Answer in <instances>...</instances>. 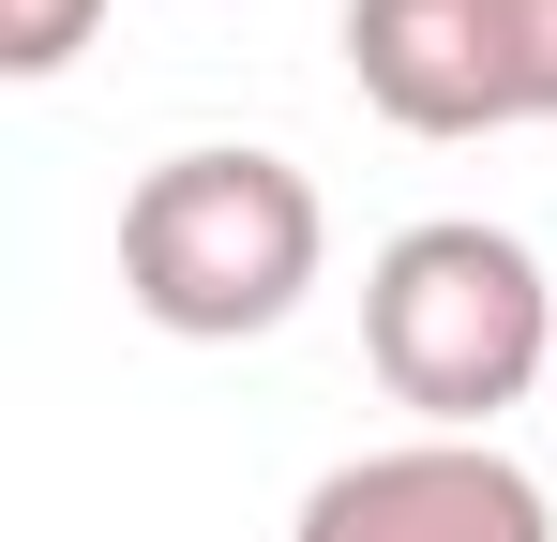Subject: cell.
I'll list each match as a JSON object with an SVG mask.
<instances>
[{
	"label": "cell",
	"instance_id": "cell-3",
	"mask_svg": "<svg viewBox=\"0 0 557 542\" xmlns=\"http://www.w3.org/2000/svg\"><path fill=\"white\" fill-rule=\"evenodd\" d=\"M347 76L407 136L557 121V0H347Z\"/></svg>",
	"mask_w": 557,
	"mask_h": 542
},
{
	"label": "cell",
	"instance_id": "cell-4",
	"mask_svg": "<svg viewBox=\"0 0 557 542\" xmlns=\"http://www.w3.org/2000/svg\"><path fill=\"white\" fill-rule=\"evenodd\" d=\"M286 542H557V513L497 438H392L317 467Z\"/></svg>",
	"mask_w": 557,
	"mask_h": 542
},
{
	"label": "cell",
	"instance_id": "cell-5",
	"mask_svg": "<svg viewBox=\"0 0 557 542\" xmlns=\"http://www.w3.org/2000/svg\"><path fill=\"white\" fill-rule=\"evenodd\" d=\"M106 30V0H0V76H61Z\"/></svg>",
	"mask_w": 557,
	"mask_h": 542
},
{
	"label": "cell",
	"instance_id": "cell-2",
	"mask_svg": "<svg viewBox=\"0 0 557 542\" xmlns=\"http://www.w3.org/2000/svg\"><path fill=\"white\" fill-rule=\"evenodd\" d=\"M332 257V211L286 151H166L121 196V301L182 347H257L301 317Z\"/></svg>",
	"mask_w": 557,
	"mask_h": 542
},
{
	"label": "cell",
	"instance_id": "cell-1",
	"mask_svg": "<svg viewBox=\"0 0 557 542\" xmlns=\"http://www.w3.org/2000/svg\"><path fill=\"white\" fill-rule=\"evenodd\" d=\"M362 361L392 407H422V438H497V407H528L557 377V286L512 226L437 211L362 271Z\"/></svg>",
	"mask_w": 557,
	"mask_h": 542
}]
</instances>
